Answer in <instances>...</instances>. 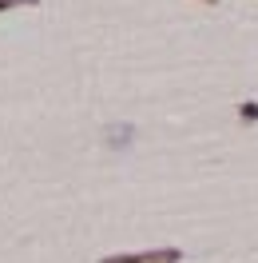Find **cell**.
<instances>
[{
    "label": "cell",
    "mask_w": 258,
    "mask_h": 263,
    "mask_svg": "<svg viewBox=\"0 0 258 263\" xmlns=\"http://www.w3.org/2000/svg\"><path fill=\"white\" fill-rule=\"evenodd\" d=\"M36 0H0V12H12V8H32Z\"/></svg>",
    "instance_id": "cell-3"
},
{
    "label": "cell",
    "mask_w": 258,
    "mask_h": 263,
    "mask_svg": "<svg viewBox=\"0 0 258 263\" xmlns=\"http://www.w3.org/2000/svg\"><path fill=\"white\" fill-rule=\"evenodd\" d=\"M103 136H107V144H112V148H127L131 140H135V128H131V124H112Z\"/></svg>",
    "instance_id": "cell-2"
},
{
    "label": "cell",
    "mask_w": 258,
    "mask_h": 263,
    "mask_svg": "<svg viewBox=\"0 0 258 263\" xmlns=\"http://www.w3.org/2000/svg\"><path fill=\"white\" fill-rule=\"evenodd\" d=\"M203 4H219V0H203Z\"/></svg>",
    "instance_id": "cell-5"
},
{
    "label": "cell",
    "mask_w": 258,
    "mask_h": 263,
    "mask_svg": "<svg viewBox=\"0 0 258 263\" xmlns=\"http://www.w3.org/2000/svg\"><path fill=\"white\" fill-rule=\"evenodd\" d=\"M179 247H151V251H123V255H103L99 263H179Z\"/></svg>",
    "instance_id": "cell-1"
},
{
    "label": "cell",
    "mask_w": 258,
    "mask_h": 263,
    "mask_svg": "<svg viewBox=\"0 0 258 263\" xmlns=\"http://www.w3.org/2000/svg\"><path fill=\"white\" fill-rule=\"evenodd\" d=\"M239 116L246 120V124H254V120H258V104H242V108H239Z\"/></svg>",
    "instance_id": "cell-4"
}]
</instances>
